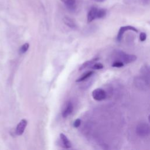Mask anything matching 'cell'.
Returning <instances> with one entry per match:
<instances>
[{"instance_id": "18", "label": "cell", "mask_w": 150, "mask_h": 150, "mask_svg": "<svg viewBox=\"0 0 150 150\" xmlns=\"http://www.w3.org/2000/svg\"><path fill=\"white\" fill-rule=\"evenodd\" d=\"M146 39V34L145 32H141L139 35V40L141 42H144Z\"/></svg>"}, {"instance_id": "9", "label": "cell", "mask_w": 150, "mask_h": 150, "mask_svg": "<svg viewBox=\"0 0 150 150\" xmlns=\"http://www.w3.org/2000/svg\"><path fill=\"white\" fill-rule=\"evenodd\" d=\"M60 137L61 139V141L62 142V144L65 148H70L71 147V144L69 139L67 138V137L63 133H61L60 134Z\"/></svg>"}, {"instance_id": "3", "label": "cell", "mask_w": 150, "mask_h": 150, "mask_svg": "<svg viewBox=\"0 0 150 150\" xmlns=\"http://www.w3.org/2000/svg\"><path fill=\"white\" fill-rule=\"evenodd\" d=\"M127 30H132V31L135 32L136 33H138V32L137 29L135 28V27L132 26L128 25V26H122L120 28V29L118 30V34H117V40L118 42H120L122 40V36H123L124 33Z\"/></svg>"}, {"instance_id": "17", "label": "cell", "mask_w": 150, "mask_h": 150, "mask_svg": "<svg viewBox=\"0 0 150 150\" xmlns=\"http://www.w3.org/2000/svg\"><path fill=\"white\" fill-rule=\"evenodd\" d=\"M112 66L115 67H121L124 66V63L121 61H115L112 64Z\"/></svg>"}, {"instance_id": "1", "label": "cell", "mask_w": 150, "mask_h": 150, "mask_svg": "<svg viewBox=\"0 0 150 150\" xmlns=\"http://www.w3.org/2000/svg\"><path fill=\"white\" fill-rule=\"evenodd\" d=\"M116 56L120 59V61L125 63H130L137 60V56L134 54H129L125 53L122 51H117Z\"/></svg>"}, {"instance_id": "4", "label": "cell", "mask_w": 150, "mask_h": 150, "mask_svg": "<svg viewBox=\"0 0 150 150\" xmlns=\"http://www.w3.org/2000/svg\"><path fill=\"white\" fill-rule=\"evenodd\" d=\"M92 97L96 101H102L106 98V93L103 89L97 88L93 91Z\"/></svg>"}, {"instance_id": "15", "label": "cell", "mask_w": 150, "mask_h": 150, "mask_svg": "<svg viewBox=\"0 0 150 150\" xmlns=\"http://www.w3.org/2000/svg\"><path fill=\"white\" fill-rule=\"evenodd\" d=\"M106 15V10L104 9H98L97 13V19H101Z\"/></svg>"}, {"instance_id": "19", "label": "cell", "mask_w": 150, "mask_h": 150, "mask_svg": "<svg viewBox=\"0 0 150 150\" xmlns=\"http://www.w3.org/2000/svg\"><path fill=\"white\" fill-rule=\"evenodd\" d=\"M80 124H81V120H80V119L78 118L74 121V122L73 123V126L75 128H77L80 125Z\"/></svg>"}, {"instance_id": "13", "label": "cell", "mask_w": 150, "mask_h": 150, "mask_svg": "<svg viewBox=\"0 0 150 150\" xmlns=\"http://www.w3.org/2000/svg\"><path fill=\"white\" fill-rule=\"evenodd\" d=\"M69 9H73L74 7L76 0H61Z\"/></svg>"}, {"instance_id": "2", "label": "cell", "mask_w": 150, "mask_h": 150, "mask_svg": "<svg viewBox=\"0 0 150 150\" xmlns=\"http://www.w3.org/2000/svg\"><path fill=\"white\" fill-rule=\"evenodd\" d=\"M136 132L140 137H146L150 134V127L146 123H140L136 127Z\"/></svg>"}, {"instance_id": "5", "label": "cell", "mask_w": 150, "mask_h": 150, "mask_svg": "<svg viewBox=\"0 0 150 150\" xmlns=\"http://www.w3.org/2000/svg\"><path fill=\"white\" fill-rule=\"evenodd\" d=\"M141 73L142 74V78L148 83V85L150 84V66L145 65L142 67L141 70Z\"/></svg>"}, {"instance_id": "16", "label": "cell", "mask_w": 150, "mask_h": 150, "mask_svg": "<svg viewBox=\"0 0 150 150\" xmlns=\"http://www.w3.org/2000/svg\"><path fill=\"white\" fill-rule=\"evenodd\" d=\"M92 69H94V70H100L101 69L104 67L103 64H102L101 63H94L93 64L91 67H90Z\"/></svg>"}, {"instance_id": "14", "label": "cell", "mask_w": 150, "mask_h": 150, "mask_svg": "<svg viewBox=\"0 0 150 150\" xmlns=\"http://www.w3.org/2000/svg\"><path fill=\"white\" fill-rule=\"evenodd\" d=\"M29 47V44L28 43H24L19 49V53L20 54H23L25 52H27Z\"/></svg>"}, {"instance_id": "20", "label": "cell", "mask_w": 150, "mask_h": 150, "mask_svg": "<svg viewBox=\"0 0 150 150\" xmlns=\"http://www.w3.org/2000/svg\"><path fill=\"white\" fill-rule=\"evenodd\" d=\"M94 1H96L97 2H104L105 0H94Z\"/></svg>"}, {"instance_id": "11", "label": "cell", "mask_w": 150, "mask_h": 150, "mask_svg": "<svg viewBox=\"0 0 150 150\" xmlns=\"http://www.w3.org/2000/svg\"><path fill=\"white\" fill-rule=\"evenodd\" d=\"M63 22L67 26H68L71 28H74L76 26L75 22L70 18H69L67 16L64 17L63 18Z\"/></svg>"}, {"instance_id": "7", "label": "cell", "mask_w": 150, "mask_h": 150, "mask_svg": "<svg viewBox=\"0 0 150 150\" xmlns=\"http://www.w3.org/2000/svg\"><path fill=\"white\" fill-rule=\"evenodd\" d=\"M98 8L93 7L88 12L87 15V22H91L93 20L97 19V13H98Z\"/></svg>"}, {"instance_id": "8", "label": "cell", "mask_w": 150, "mask_h": 150, "mask_svg": "<svg viewBox=\"0 0 150 150\" xmlns=\"http://www.w3.org/2000/svg\"><path fill=\"white\" fill-rule=\"evenodd\" d=\"M73 111V105L71 102H69L65 108L62 111V117L63 118H66L69 116Z\"/></svg>"}, {"instance_id": "21", "label": "cell", "mask_w": 150, "mask_h": 150, "mask_svg": "<svg viewBox=\"0 0 150 150\" xmlns=\"http://www.w3.org/2000/svg\"><path fill=\"white\" fill-rule=\"evenodd\" d=\"M148 120H149V121L150 122V115H149V117H148Z\"/></svg>"}, {"instance_id": "12", "label": "cell", "mask_w": 150, "mask_h": 150, "mask_svg": "<svg viewBox=\"0 0 150 150\" xmlns=\"http://www.w3.org/2000/svg\"><path fill=\"white\" fill-rule=\"evenodd\" d=\"M94 73V71H88L86 73H85L84 74H83L79 79H77L76 80V82H81V81H83L85 80H86L87 79H88V77H90V76H91Z\"/></svg>"}, {"instance_id": "22", "label": "cell", "mask_w": 150, "mask_h": 150, "mask_svg": "<svg viewBox=\"0 0 150 150\" xmlns=\"http://www.w3.org/2000/svg\"><path fill=\"white\" fill-rule=\"evenodd\" d=\"M145 2H146V1H149V0H144Z\"/></svg>"}, {"instance_id": "10", "label": "cell", "mask_w": 150, "mask_h": 150, "mask_svg": "<svg viewBox=\"0 0 150 150\" xmlns=\"http://www.w3.org/2000/svg\"><path fill=\"white\" fill-rule=\"evenodd\" d=\"M99 59L98 57H96V58H94L91 60H87V61H86L84 63H83L80 67L79 68V70H83L84 69H86V67H91L96 61H97Z\"/></svg>"}, {"instance_id": "6", "label": "cell", "mask_w": 150, "mask_h": 150, "mask_svg": "<svg viewBox=\"0 0 150 150\" xmlns=\"http://www.w3.org/2000/svg\"><path fill=\"white\" fill-rule=\"evenodd\" d=\"M27 124H28L27 120L25 119H22L19 121V122L18 124L16 126V130H15V132L16 135H21L23 134L26 128V127L27 125Z\"/></svg>"}]
</instances>
